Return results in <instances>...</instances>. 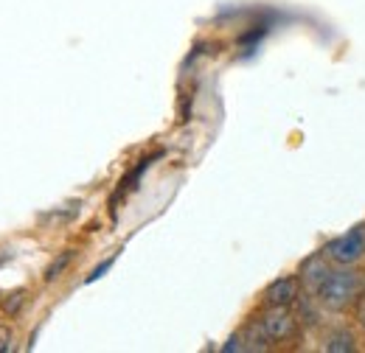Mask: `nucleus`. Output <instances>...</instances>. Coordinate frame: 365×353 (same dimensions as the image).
I'll return each instance as SVG.
<instances>
[{"label":"nucleus","mask_w":365,"mask_h":353,"mask_svg":"<svg viewBox=\"0 0 365 353\" xmlns=\"http://www.w3.org/2000/svg\"><path fill=\"white\" fill-rule=\"evenodd\" d=\"M110 264H113V261H104L101 266H96V269H93V275L88 278V280H96V278H101V272H107V269H110Z\"/></svg>","instance_id":"8"},{"label":"nucleus","mask_w":365,"mask_h":353,"mask_svg":"<svg viewBox=\"0 0 365 353\" xmlns=\"http://www.w3.org/2000/svg\"><path fill=\"white\" fill-rule=\"evenodd\" d=\"M331 269H329V258L323 255V253H318V255H312L307 264H304V269H301V286L307 289V292H318V286L326 280V275H329Z\"/></svg>","instance_id":"5"},{"label":"nucleus","mask_w":365,"mask_h":353,"mask_svg":"<svg viewBox=\"0 0 365 353\" xmlns=\"http://www.w3.org/2000/svg\"><path fill=\"white\" fill-rule=\"evenodd\" d=\"M365 295V275L354 266H340L326 275V280L318 286L315 297L326 311L351 309Z\"/></svg>","instance_id":"1"},{"label":"nucleus","mask_w":365,"mask_h":353,"mask_svg":"<svg viewBox=\"0 0 365 353\" xmlns=\"http://www.w3.org/2000/svg\"><path fill=\"white\" fill-rule=\"evenodd\" d=\"M298 292H301V278L287 275V278H278L267 286L264 300H267V306H292L298 300Z\"/></svg>","instance_id":"4"},{"label":"nucleus","mask_w":365,"mask_h":353,"mask_svg":"<svg viewBox=\"0 0 365 353\" xmlns=\"http://www.w3.org/2000/svg\"><path fill=\"white\" fill-rule=\"evenodd\" d=\"M262 325H264L267 339H273V342L292 339L298 334V320L287 311V306H270V311L262 317Z\"/></svg>","instance_id":"3"},{"label":"nucleus","mask_w":365,"mask_h":353,"mask_svg":"<svg viewBox=\"0 0 365 353\" xmlns=\"http://www.w3.org/2000/svg\"><path fill=\"white\" fill-rule=\"evenodd\" d=\"M323 348L331 353H351L357 351V339H354V334L349 328H334V331L326 334V345Z\"/></svg>","instance_id":"6"},{"label":"nucleus","mask_w":365,"mask_h":353,"mask_svg":"<svg viewBox=\"0 0 365 353\" xmlns=\"http://www.w3.org/2000/svg\"><path fill=\"white\" fill-rule=\"evenodd\" d=\"M323 255H326L334 266H354L357 261H363L365 258V227L360 224V227H354L351 233L331 238V241L323 247Z\"/></svg>","instance_id":"2"},{"label":"nucleus","mask_w":365,"mask_h":353,"mask_svg":"<svg viewBox=\"0 0 365 353\" xmlns=\"http://www.w3.org/2000/svg\"><path fill=\"white\" fill-rule=\"evenodd\" d=\"M68 261H71V253H62V255H59V258H56V261H53V264L48 266V272H46V280H53V278H59V272H62V269H65V266H68Z\"/></svg>","instance_id":"7"},{"label":"nucleus","mask_w":365,"mask_h":353,"mask_svg":"<svg viewBox=\"0 0 365 353\" xmlns=\"http://www.w3.org/2000/svg\"><path fill=\"white\" fill-rule=\"evenodd\" d=\"M360 322L365 325V303H363V309H360Z\"/></svg>","instance_id":"9"}]
</instances>
